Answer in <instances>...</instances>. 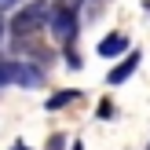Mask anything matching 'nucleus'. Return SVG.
Masks as SVG:
<instances>
[{
  "label": "nucleus",
  "instance_id": "f257e3e1",
  "mask_svg": "<svg viewBox=\"0 0 150 150\" xmlns=\"http://www.w3.org/2000/svg\"><path fill=\"white\" fill-rule=\"evenodd\" d=\"M44 22H51V7L44 4V0H33L29 7H22V11L15 15L11 33H15V40H26V37H33L37 29L44 26Z\"/></svg>",
  "mask_w": 150,
  "mask_h": 150
},
{
  "label": "nucleus",
  "instance_id": "f03ea898",
  "mask_svg": "<svg viewBox=\"0 0 150 150\" xmlns=\"http://www.w3.org/2000/svg\"><path fill=\"white\" fill-rule=\"evenodd\" d=\"M4 84H22V88H40L44 73L33 62H0V88Z\"/></svg>",
  "mask_w": 150,
  "mask_h": 150
},
{
  "label": "nucleus",
  "instance_id": "7ed1b4c3",
  "mask_svg": "<svg viewBox=\"0 0 150 150\" xmlns=\"http://www.w3.org/2000/svg\"><path fill=\"white\" fill-rule=\"evenodd\" d=\"M51 33H55V40H73V33H77V11L66 4H55L51 7Z\"/></svg>",
  "mask_w": 150,
  "mask_h": 150
},
{
  "label": "nucleus",
  "instance_id": "20e7f679",
  "mask_svg": "<svg viewBox=\"0 0 150 150\" xmlns=\"http://www.w3.org/2000/svg\"><path fill=\"white\" fill-rule=\"evenodd\" d=\"M136 70H139V51H128V55L117 62V70H110V84H125Z\"/></svg>",
  "mask_w": 150,
  "mask_h": 150
},
{
  "label": "nucleus",
  "instance_id": "39448f33",
  "mask_svg": "<svg viewBox=\"0 0 150 150\" xmlns=\"http://www.w3.org/2000/svg\"><path fill=\"white\" fill-rule=\"evenodd\" d=\"M121 51H128V37L125 33H110V37L99 40V55L103 59H114V55H121Z\"/></svg>",
  "mask_w": 150,
  "mask_h": 150
},
{
  "label": "nucleus",
  "instance_id": "423d86ee",
  "mask_svg": "<svg viewBox=\"0 0 150 150\" xmlns=\"http://www.w3.org/2000/svg\"><path fill=\"white\" fill-rule=\"evenodd\" d=\"M73 99H81V95L77 92H59L55 99H48V110H62V106H70Z\"/></svg>",
  "mask_w": 150,
  "mask_h": 150
},
{
  "label": "nucleus",
  "instance_id": "0eeeda50",
  "mask_svg": "<svg viewBox=\"0 0 150 150\" xmlns=\"http://www.w3.org/2000/svg\"><path fill=\"white\" fill-rule=\"evenodd\" d=\"M11 150H29V146H26V143H15ZM51 150H59V139H55V143H51Z\"/></svg>",
  "mask_w": 150,
  "mask_h": 150
},
{
  "label": "nucleus",
  "instance_id": "6e6552de",
  "mask_svg": "<svg viewBox=\"0 0 150 150\" xmlns=\"http://www.w3.org/2000/svg\"><path fill=\"white\" fill-rule=\"evenodd\" d=\"M0 33H4V18H0Z\"/></svg>",
  "mask_w": 150,
  "mask_h": 150
},
{
  "label": "nucleus",
  "instance_id": "1a4fd4ad",
  "mask_svg": "<svg viewBox=\"0 0 150 150\" xmlns=\"http://www.w3.org/2000/svg\"><path fill=\"white\" fill-rule=\"evenodd\" d=\"M73 150H84V146H81V143H77V146H73Z\"/></svg>",
  "mask_w": 150,
  "mask_h": 150
},
{
  "label": "nucleus",
  "instance_id": "9d476101",
  "mask_svg": "<svg viewBox=\"0 0 150 150\" xmlns=\"http://www.w3.org/2000/svg\"><path fill=\"white\" fill-rule=\"evenodd\" d=\"M4 4H15V0H4Z\"/></svg>",
  "mask_w": 150,
  "mask_h": 150
},
{
  "label": "nucleus",
  "instance_id": "9b49d317",
  "mask_svg": "<svg viewBox=\"0 0 150 150\" xmlns=\"http://www.w3.org/2000/svg\"><path fill=\"white\" fill-rule=\"evenodd\" d=\"M146 11H150V4H146Z\"/></svg>",
  "mask_w": 150,
  "mask_h": 150
}]
</instances>
